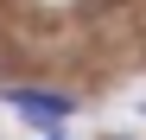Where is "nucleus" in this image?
I'll return each mask as SVG.
<instances>
[{
    "instance_id": "f257e3e1",
    "label": "nucleus",
    "mask_w": 146,
    "mask_h": 140,
    "mask_svg": "<svg viewBox=\"0 0 146 140\" xmlns=\"http://www.w3.org/2000/svg\"><path fill=\"white\" fill-rule=\"evenodd\" d=\"M7 102H13V115H19V121H32V127H57L64 115L76 108L64 89H32V83H13V89H7Z\"/></svg>"
}]
</instances>
